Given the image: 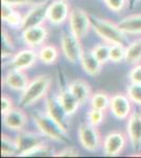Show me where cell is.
Wrapping results in <instances>:
<instances>
[{"instance_id":"obj_1","label":"cell","mask_w":141,"mask_h":158,"mask_svg":"<svg viewBox=\"0 0 141 158\" xmlns=\"http://www.w3.org/2000/svg\"><path fill=\"white\" fill-rule=\"evenodd\" d=\"M51 85H52V79L50 76L40 75L35 77L32 81H30L27 86L22 92L19 100L20 106L23 108H29L41 98L45 97L51 89Z\"/></svg>"},{"instance_id":"obj_2","label":"cell","mask_w":141,"mask_h":158,"mask_svg":"<svg viewBox=\"0 0 141 158\" xmlns=\"http://www.w3.org/2000/svg\"><path fill=\"white\" fill-rule=\"evenodd\" d=\"M92 27L98 36L109 44H127L126 34L121 31L118 24L107 19L91 17Z\"/></svg>"},{"instance_id":"obj_3","label":"cell","mask_w":141,"mask_h":158,"mask_svg":"<svg viewBox=\"0 0 141 158\" xmlns=\"http://www.w3.org/2000/svg\"><path fill=\"white\" fill-rule=\"evenodd\" d=\"M33 120L41 134L44 135L48 138L54 140V141L62 142V143H68L70 139L68 137V133H65L55 121L48 116L47 114H35L33 115Z\"/></svg>"},{"instance_id":"obj_4","label":"cell","mask_w":141,"mask_h":158,"mask_svg":"<svg viewBox=\"0 0 141 158\" xmlns=\"http://www.w3.org/2000/svg\"><path fill=\"white\" fill-rule=\"evenodd\" d=\"M78 138L80 144L89 152H96L102 147V138L97 127L89 123L80 124L78 129Z\"/></svg>"},{"instance_id":"obj_5","label":"cell","mask_w":141,"mask_h":158,"mask_svg":"<svg viewBox=\"0 0 141 158\" xmlns=\"http://www.w3.org/2000/svg\"><path fill=\"white\" fill-rule=\"evenodd\" d=\"M68 21H70L71 32L80 40L86 36L89 29L92 27L91 17L85 11L78 7L71 10Z\"/></svg>"},{"instance_id":"obj_6","label":"cell","mask_w":141,"mask_h":158,"mask_svg":"<svg viewBox=\"0 0 141 158\" xmlns=\"http://www.w3.org/2000/svg\"><path fill=\"white\" fill-rule=\"evenodd\" d=\"M129 137L124 133L114 131L107 134L102 142V150L107 157H116L124 151Z\"/></svg>"},{"instance_id":"obj_7","label":"cell","mask_w":141,"mask_h":158,"mask_svg":"<svg viewBox=\"0 0 141 158\" xmlns=\"http://www.w3.org/2000/svg\"><path fill=\"white\" fill-rule=\"evenodd\" d=\"M81 40L77 38L73 33L64 32L61 36V49L65 58L72 63H76L80 60L81 54L83 52Z\"/></svg>"},{"instance_id":"obj_8","label":"cell","mask_w":141,"mask_h":158,"mask_svg":"<svg viewBox=\"0 0 141 158\" xmlns=\"http://www.w3.org/2000/svg\"><path fill=\"white\" fill-rule=\"evenodd\" d=\"M45 114L50 116L65 133H68V127H70V121H68L70 116L68 115L65 110L59 102L58 98H47V100H45Z\"/></svg>"},{"instance_id":"obj_9","label":"cell","mask_w":141,"mask_h":158,"mask_svg":"<svg viewBox=\"0 0 141 158\" xmlns=\"http://www.w3.org/2000/svg\"><path fill=\"white\" fill-rule=\"evenodd\" d=\"M48 1L45 0L43 2L36 3L30 12L23 17L22 24L20 30H25L29 27H35V25H41L45 19H48Z\"/></svg>"},{"instance_id":"obj_10","label":"cell","mask_w":141,"mask_h":158,"mask_svg":"<svg viewBox=\"0 0 141 158\" xmlns=\"http://www.w3.org/2000/svg\"><path fill=\"white\" fill-rule=\"evenodd\" d=\"M132 102L127 94L117 93L111 97L110 102V110L116 118L118 119H126L129 118L132 112Z\"/></svg>"},{"instance_id":"obj_11","label":"cell","mask_w":141,"mask_h":158,"mask_svg":"<svg viewBox=\"0 0 141 158\" xmlns=\"http://www.w3.org/2000/svg\"><path fill=\"white\" fill-rule=\"evenodd\" d=\"M70 6L66 0H54L48 4V20L52 24L60 25L70 17Z\"/></svg>"},{"instance_id":"obj_12","label":"cell","mask_w":141,"mask_h":158,"mask_svg":"<svg viewBox=\"0 0 141 158\" xmlns=\"http://www.w3.org/2000/svg\"><path fill=\"white\" fill-rule=\"evenodd\" d=\"M2 122L6 129L20 132L27 126V116L20 108H12L6 114H3Z\"/></svg>"},{"instance_id":"obj_13","label":"cell","mask_w":141,"mask_h":158,"mask_svg":"<svg viewBox=\"0 0 141 158\" xmlns=\"http://www.w3.org/2000/svg\"><path fill=\"white\" fill-rule=\"evenodd\" d=\"M127 119L126 132L131 144L135 150H141V112H133Z\"/></svg>"},{"instance_id":"obj_14","label":"cell","mask_w":141,"mask_h":158,"mask_svg":"<svg viewBox=\"0 0 141 158\" xmlns=\"http://www.w3.org/2000/svg\"><path fill=\"white\" fill-rule=\"evenodd\" d=\"M48 38V30L43 25H35L22 31V39L29 48H38L42 45Z\"/></svg>"},{"instance_id":"obj_15","label":"cell","mask_w":141,"mask_h":158,"mask_svg":"<svg viewBox=\"0 0 141 158\" xmlns=\"http://www.w3.org/2000/svg\"><path fill=\"white\" fill-rule=\"evenodd\" d=\"M38 59V52L34 51V49L29 48V49L21 50L13 57V59L10 62L11 69H17V70H27L32 68L36 63Z\"/></svg>"},{"instance_id":"obj_16","label":"cell","mask_w":141,"mask_h":158,"mask_svg":"<svg viewBox=\"0 0 141 158\" xmlns=\"http://www.w3.org/2000/svg\"><path fill=\"white\" fill-rule=\"evenodd\" d=\"M44 135L43 134H37L33 132H25L20 131L19 134L16 137V143L18 149V156L21 153H23L27 150L32 149L33 147L38 146L40 143L44 142Z\"/></svg>"},{"instance_id":"obj_17","label":"cell","mask_w":141,"mask_h":158,"mask_svg":"<svg viewBox=\"0 0 141 158\" xmlns=\"http://www.w3.org/2000/svg\"><path fill=\"white\" fill-rule=\"evenodd\" d=\"M3 82L12 90L17 92H23L24 89L30 83V79L29 76L24 73V71L11 69L4 76Z\"/></svg>"},{"instance_id":"obj_18","label":"cell","mask_w":141,"mask_h":158,"mask_svg":"<svg viewBox=\"0 0 141 158\" xmlns=\"http://www.w3.org/2000/svg\"><path fill=\"white\" fill-rule=\"evenodd\" d=\"M68 89L72 92L74 96L77 98L80 104H84L88 100H89L93 95L92 93V88L86 81L77 79L74 80L68 85Z\"/></svg>"},{"instance_id":"obj_19","label":"cell","mask_w":141,"mask_h":158,"mask_svg":"<svg viewBox=\"0 0 141 158\" xmlns=\"http://www.w3.org/2000/svg\"><path fill=\"white\" fill-rule=\"evenodd\" d=\"M80 64L82 70L89 76L99 75L102 70V63L95 57L92 51H84L80 57Z\"/></svg>"},{"instance_id":"obj_20","label":"cell","mask_w":141,"mask_h":158,"mask_svg":"<svg viewBox=\"0 0 141 158\" xmlns=\"http://www.w3.org/2000/svg\"><path fill=\"white\" fill-rule=\"evenodd\" d=\"M117 24L126 35H141V14L130 15Z\"/></svg>"},{"instance_id":"obj_21","label":"cell","mask_w":141,"mask_h":158,"mask_svg":"<svg viewBox=\"0 0 141 158\" xmlns=\"http://www.w3.org/2000/svg\"><path fill=\"white\" fill-rule=\"evenodd\" d=\"M58 100L61 103V106H63V109L65 110V112L68 113V116H72L76 113V111L79 109V106H81L79 103V101L77 100V98L72 94V92L68 89L60 91L58 95Z\"/></svg>"},{"instance_id":"obj_22","label":"cell","mask_w":141,"mask_h":158,"mask_svg":"<svg viewBox=\"0 0 141 158\" xmlns=\"http://www.w3.org/2000/svg\"><path fill=\"white\" fill-rule=\"evenodd\" d=\"M125 62L127 64H138L141 61V39L134 40L125 48Z\"/></svg>"},{"instance_id":"obj_23","label":"cell","mask_w":141,"mask_h":158,"mask_svg":"<svg viewBox=\"0 0 141 158\" xmlns=\"http://www.w3.org/2000/svg\"><path fill=\"white\" fill-rule=\"evenodd\" d=\"M59 57V51L55 45L45 44L38 51V59L44 64H53Z\"/></svg>"},{"instance_id":"obj_24","label":"cell","mask_w":141,"mask_h":158,"mask_svg":"<svg viewBox=\"0 0 141 158\" xmlns=\"http://www.w3.org/2000/svg\"><path fill=\"white\" fill-rule=\"evenodd\" d=\"M91 108L101 110V111L106 112L107 109L110 108V102H111V97L109 96V94L106 92H96L92 95L91 99Z\"/></svg>"},{"instance_id":"obj_25","label":"cell","mask_w":141,"mask_h":158,"mask_svg":"<svg viewBox=\"0 0 141 158\" xmlns=\"http://www.w3.org/2000/svg\"><path fill=\"white\" fill-rule=\"evenodd\" d=\"M55 153H54L53 148H51L48 144L40 143L38 146L33 147L32 149L27 150L23 153L19 155L21 157H44V156H54Z\"/></svg>"},{"instance_id":"obj_26","label":"cell","mask_w":141,"mask_h":158,"mask_svg":"<svg viewBox=\"0 0 141 158\" xmlns=\"http://www.w3.org/2000/svg\"><path fill=\"white\" fill-rule=\"evenodd\" d=\"M18 154L16 140H13L6 135L1 136V156H13Z\"/></svg>"},{"instance_id":"obj_27","label":"cell","mask_w":141,"mask_h":158,"mask_svg":"<svg viewBox=\"0 0 141 158\" xmlns=\"http://www.w3.org/2000/svg\"><path fill=\"white\" fill-rule=\"evenodd\" d=\"M110 48H111L110 44L100 43V44H97L96 47L92 50L95 57H96L102 64L110 60Z\"/></svg>"},{"instance_id":"obj_28","label":"cell","mask_w":141,"mask_h":158,"mask_svg":"<svg viewBox=\"0 0 141 158\" xmlns=\"http://www.w3.org/2000/svg\"><path fill=\"white\" fill-rule=\"evenodd\" d=\"M126 94L133 103L141 106V83L131 82L126 88Z\"/></svg>"},{"instance_id":"obj_29","label":"cell","mask_w":141,"mask_h":158,"mask_svg":"<svg viewBox=\"0 0 141 158\" xmlns=\"http://www.w3.org/2000/svg\"><path fill=\"white\" fill-rule=\"evenodd\" d=\"M125 59V47L122 44H111L110 60L113 62H120Z\"/></svg>"},{"instance_id":"obj_30","label":"cell","mask_w":141,"mask_h":158,"mask_svg":"<svg viewBox=\"0 0 141 158\" xmlns=\"http://www.w3.org/2000/svg\"><path fill=\"white\" fill-rule=\"evenodd\" d=\"M14 50V43H13L11 37L6 31H2V58H6L12 55Z\"/></svg>"},{"instance_id":"obj_31","label":"cell","mask_w":141,"mask_h":158,"mask_svg":"<svg viewBox=\"0 0 141 158\" xmlns=\"http://www.w3.org/2000/svg\"><path fill=\"white\" fill-rule=\"evenodd\" d=\"M104 111H101V110H97V109H93L92 108L89 111L88 113V119L89 122L91 124H93L95 127H98L103 122L104 120Z\"/></svg>"},{"instance_id":"obj_32","label":"cell","mask_w":141,"mask_h":158,"mask_svg":"<svg viewBox=\"0 0 141 158\" xmlns=\"http://www.w3.org/2000/svg\"><path fill=\"white\" fill-rule=\"evenodd\" d=\"M22 20H23V17L21 16V14L18 13L17 11H14L6 18V22L10 25V27L20 29V27H21V24H22Z\"/></svg>"},{"instance_id":"obj_33","label":"cell","mask_w":141,"mask_h":158,"mask_svg":"<svg viewBox=\"0 0 141 158\" xmlns=\"http://www.w3.org/2000/svg\"><path fill=\"white\" fill-rule=\"evenodd\" d=\"M106 4L110 10L114 12H121L126 6L127 0H104Z\"/></svg>"},{"instance_id":"obj_34","label":"cell","mask_w":141,"mask_h":158,"mask_svg":"<svg viewBox=\"0 0 141 158\" xmlns=\"http://www.w3.org/2000/svg\"><path fill=\"white\" fill-rule=\"evenodd\" d=\"M80 155V153L77 149L73 147H68L65 149L61 150L58 153H56L54 156L55 157H78Z\"/></svg>"},{"instance_id":"obj_35","label":"cell","mask_w":141,"mask_h":158,"mask_svg":"<svg viewBox=\"0 0 141 158\" xmlns=\"http://www.w3.org/2000/svg\"><path fill=\"white\" fill-rule=\"evenodd\" d=\"M129 78L131 82L141 83V64H135L129 74Z\"/></svg>"},{"instance_id":"obj_36","label":"cell","mask_w":141,"mask_h":158,"mask_svg":"<svg viewBox=\"0 0 141 158\" xmlns=\"http://www.w3.org/2000/svg\"><path fill=\"white\" fill-rule=\"evenodd\" d=\"M13 108V100L7 95H2L1 97V113L2 115L6 114Z\"/></svg>"},{"instance_id":"obj_37","label":"cell","mask_w":141,"mask_h":158,"mask_svg":"<svg viewBox=\"0 0 141 158\" xmlns=\"http://www.w3.org/2000/svg\"><path fill=\"white\" fill-rule=\"evenodd\" d=\"M4 3H7L12 6H27V4H34L38 0H1Z\"/></svg>"},{"instance_id":"obj_38","label":"cell","mask_w":141,"mask_h":158,"mask_svg":"<svg viewBox=\"0 0 141 158\" xmlns=\"http://www.w3.org/2000/svg\"><path fill=\"white\" fill-rule=\"evenodd\" d=\"M14 11H15V10L13 9L12 6L2 2V6H1V18H2V20H3V21H6L7 17H9Z\"/></svg>"},{"instance_id":"obj_39","label":"cell","mask_w":141,"mask_h":158,"mask_svg":"<svg viewBox=\"0 0 141 158\" xmlns=\"http://www.w3.org/2000/svg\"><path fill=\"white\" fill-rule=\"evenodd\" d=\"M138 1H139V0H127V4H129V6L132 9V7L135 6V4L137 3Z\"/></svg>"},{"instance_id":"obj_40","label":"cell","mask_w":141,"mask_h":158,"mask_svg":"<svg viewBox=\"0 0 141 158\" xmlns=\"http://www.w3.org/2000/svg\"><path fill=\"white\" fill-rule=\"evenodd\" d=\"M132 156H138V157H139V156H141V153H139V154H135V155H132Z\"/></svg>"},{"instance_id":"obj_41","label":"cell","mask_w":141,"mask_h":158,"mask_svg":"<svg viewBox=\"0 0 141 158\" xmlns=\"http://www.w3.org/2000/svg\"><path fill=\"white\" fill-rule=\"evenodd\" d=\"M139 1H141V0H139Z\"/></svg>"}]
</instances>
